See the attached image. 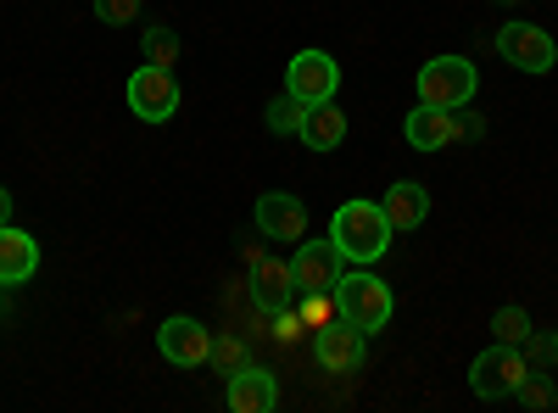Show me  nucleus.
<instances>
[{
	"mask_svg": "<svg viewBox=\"0 0 558 413\" xmlns=\"http://www.w3.org/2000/svg\"><path fill=\"white\" fill-rule=\"evenodd\" d=\"M391 218H386V207L380 202H347V207H336V218H330V241L341 246V257L347 263H380L386 252H391Z\"/></svg>",
	"mask_w": 558,
	"mask_h": 413,
	"instance_id": "nucleus-1",
	"label": "nucleus"
},
{
	"mask_svg": "<svg viewBox=\"0 0 558 413\" xmlns=\"http://www.w3.org/2000/svg\"><path fill=\"white\" fill-rule=\"evenodd\" d=\"M336 307H341V318L352 330H363V336H375V330H386L391 325V286L386 280H375L368 268H352V274H341L336 280Z\"/></svg>",
	"mask_w": 558,
	"mask_h": 413,
	"instance_id": "nucleus-2",
	"label": "nucleus"
},
{
	"mask_svg": "<svg viewBox=\"0 0 558 413\" xmlns=\"http://www.w3.org/2000/svg\"><path fill=\"white\" fill-rule=\"evenodd\" d=\"M475 89H481V78H475L470 57H430L425 68H418V101L425 107H447V112L470 107Z\"/></svg>",
	"mask_w": 558,
	"mask_h": 413,
	"instance_id": "nucleus-3",
	"label": "nucleus"
},
{
	"mask_svg": "<svg viewBox=\"0 0 558 413\" xmlns=\"http://www.w3.org/2000/svg\"><path fill=\"white\" fill-rule=\"evenodd\" d=\"M525 375H531V357H525L520 347L497 341V347H486V352L470 363V391H475L481 402H502V397H514V391L525 386Z\"/></svg>",
	"mask_w": 558,
	"mask_h": 413,
	"instance_id": "nucleus-4",
	"label": "nucleus"
},
{
	"mask_svg": "<svg viewBox=\"0 0 558 413\" xmlns=\"http://www.w3.org/2000/svg\"><path fill=\"white\" fill-rule=\"evenodd\" d=\"M129 112L140 123H168L179 112V78L173 68H151V62H140L134 78H129Z\"/></svg>",
	"mask_w": 558,
	"mask_h": 413,
	"instance_id": "nucleus-5",
	"label": "nucleus"
},
{
	"mask_svg": "<svg viewBox=\"0 0 558 413\" xmlns=\"http://www.w3.org/2000/svg\"><path fill=\"white\" fill-rule=\"evenodd\" d=\"M497 51L514 62L520 73H553V62H558V45L547 39V28H536V23H525V17H514V23L497 28Z\"/></svg>",
	"mask_w": 558,
	"mask_h": 413,
	"instance_id": "nucleus-6",
	"label": "nucleus"
},
{
	"mask_svg": "<svg viewBox=\"0 0 558 413\" xmlns=\"http://www.w3.org/2000/svg\"><path fill=\"white\" fill-rule=\"evenodd\" d=\"M286 89L296 101L318 107V101H336V89H341V68L330 51H296L291 68H286Z\"/></svg>",
	"mask_w": 558,
	"mask_h": 413,
	"instance_id": "nucleus-7",
	"label": "nucleus"
},
{
	"mask_svg": "<svg viewBox=\"0 0 558 413\" xmlns=\"http://www.w3.org/2000/svg\"><path fill=\"white\" fill-rule=\"evenodd\" d=\"M157 352L168 363H179V369H202V363L213 357V330L202 325V318L173 313V318H162V330H157Z\"/></svg>",
	"mask_w": 558,
	"mask_h": 413,
	"instance_id": "nucleus-8",
	"label": "nucleus"
},
{
	"mask_svg": "<svg viewBox=\"0 0 558 413\" xmlns=\"http://www.w3.org/2000/svg\"><path fill=\"white\" fill-rule=\"evenodd\" d=\"M341 246L336 241H296V257H291V274H296V291H336L341 280Z\"/></svg>",
	"mask_w": 558,
	"mask_h": 413,
	"instance_id": "nucleus-9",
	"label": "nucleus"
},
{
	"mask_svg": "<svg viewBox=\"0 0 558 413\" xmlns=\"http://www.w3.org/2000/svg\"><path fill=\"white\" fill-rule=\"evenodd\" d=\"M313 357L324 375H352L363 363V330H352L347 318H330L318 336H313Z\"/></svg>",
	"mask_w": 558,
	"mask_h": 413,
	"instance_id": "nucleus-10",
	"label": "nucleus"
},
{
	"mask_svg": "<svg viewBox=\"0 0 558 413\" xmlns=\"http://www.w3.org/2000/svg\"><path fill=\"white\" fill-rule=\"evenodd\" d=\"M223 402L235 413H274L279 408V380L268 369H257V363H241V369L223 380Z\"/></svg>",
	"mask_w": 558,
	"mask_h": 413,
	"instance_id": "nucleus-11",
	"label": "nucleus"
},
{
	"mask_svg": "<svg viewBox=\"0 0 558 413\" xmlns=\"http://www.w3.org/2000/svg\"><path fill=\"white\" fill-rule=\"evenodd\" d=\"M257 229H263L268 241H302V235H307V207H302V196H286V191L257 196Z\"/></svg>",
	"mask_w": 558,
	"mask_h": 413,
	"instance_id": "nucleus-12",
	"label": "nucleus"
},
{
	"mask_svg": "<svg viewBox=\"0 0 558 413\" xmlns=\"http://www.w3.org/2000/svg\"><path fill=\"white\" fill-rule=\"evenodd\" d=\"M402 134H408L413 151H447V146L458 141V118H452L447 107H425V101H418V107L408 112Z\"/></svg>",
	"mask_w": 558,
	"mask_h": 413,
	"instance_id": "nucleus-13",
	"label": "nucleus"
},
{
	"mask_svg": "<svg viewBox=\"0 0 558 413\" xmlns=\"http://www.w3.org/2000/svg\"><path fill=\"white\" fill-rule=\"evenodd\" d=\"M34 268H39V246H34V235H28V229H17V223H7V229H0V286H23V280H34Z\"/></svg>",
	"mask_w": 558,
	"mask_h": 413,
	"instance_id": "nucleus-14",
	"label": "nucleus"
},
{
	"mask_svg": "<svg viewBox=\"0 0 558 413\" xmlns=\"http://www.w3.org/2000/svg\"><path fill=\"white\" fill-rule=\"evenodd\" d=\"M291 291H296V274H291V263L263 257V263L252 268V296H257V307H263V313H279V307L291 302Z\"/></svg>",
	"mask_w": 558,
	"mask_h": 413,
	"instance_id": "nucleus-15",
	"label": "nucleus"
},
{
	"mask_svg": "<svg viewBox=\"0 0 558 413\" xmlns=\"http://www.w3.org/2000/svg\"><path fill=\"white\" fill-rule=\"evenodd\" d=\"M341 141H347V112H341L336 101L307 107V118H302V146H307V151H336Z\"/></svg>",
	"mask_w": 558,
	"mask_h": 413,
	"instance_id": "nucleus-16",
	"label": "nucleus"
},
{
	"mask_svg": "<svg viewBox=\"0 0 558 413\" xmlns=\"http://www.w3.org/2000/svg\"><path fill=\"white\" fill-rule=\"evenodd\" d=\"M380 207H386L391 229H413V223H425V212H430V191H425V185H413V179H397Z\"/></svg>",
	"mask_w": 558,
	"mask_h": 413,
	"instance_id": "nucleus-17",
	"label": "nucleus"
},
{
	"mask_svg": "<svg viewBox=\"0 0 558 413\" xmlns=\"http://www.w3.org/2000/svg\"><path fill=\"white\" fill-rule=\"evenodd\" d=\"M302 118H307V101H296L291 89H286V96H274L268 112H263V123H268L274 134H302Z\"/></svg>",
	"mask_w": 558,
	"mask_h": 413,
	"instance_id": "nucleus-18",
	"label": "nucleus"
},
{
	"mask_svg": "<svg viewBox=\"0 0 558 413\" xmlns=\"http://www.w3.org/2000/svg\"><path fill=\"white\" fill-rule=\"evenodd\" d=\"M140 57H146L151 68H173L179 62V34L173 28H146V39H140Z\"/></svg>",
	"mask_w": 558,
	"mask_h": 413,
	"instance_id": "nucleus-19",
	"label": "nucleus"
},
{
	"mask_svg": "<svg viewBox=\"0 0 558 413\" xmlns=\"http://www.w3.org/2000/svg\"><path fill=\"white\" fill-rule=\"evenodd\" d=\"M492 336L508 341V347H525V336H531V313H525V307H497V313H492Z\"/></svg>",
	"mask_w": 558,
	"mask_h": 413,
	"instance_id": "nucleus-20",
	"label": "nucleus"
},
{
	"mask_svg": "<svg viewBox=\"0 0 558 413\" xmlns=\"http://www.w3.org/2000/svg\"><path fill=\"white\" fill-rule=\"evenodd\" d=\"M302 296H307V302H302V318H307L313 330H324L330 318H341V307H336V291H302Z\"/></svg>",
	"mask_w": 558,
	"mask_h": 413,
	"instance_id": "nucleus-21",
	"label": "nucleus"
},
{
	"mask_svg": "<svg viewBox=\"0 0 558 413\" xmlns=\"http://www.w3.org/2000/svg\"><path fill=\"white\" fill-rule=\"evenodd\" d=\"M207 363H218V375H235L241 363H246L241 336H213V357H207Z\"/></svg>",
	"mask_w": 558,
	"mask_h": 413,
	"instance_id": "nucleus-22",
	"label": "nucleus"
},
{
	"mask_svg": "<svg viewBox=\"0 0 558 413\" xmlns=\"http://www.w3.org/2000/svg\"><path fill=\"white\" fill-rule=\"evenodd\" d=\"M96 17H101L107 28H123V23L140 17V0H96Z\"/></svg>",
	"mask_w": 558,
	"mask_h": 413,
	"instance_id": "nucleus-23",
	"label": "nucleus"
},
{
	"mask_svg": "<svg viewBox=\"0 0 558 413\" xmlns=\"http://www.w3.org/2000/svg\"><path fill=\"white\" fill-rule=\"evenodd\" d=\"M514 402H520V408H536V413H542V408H553V386H547V380H536V375H525V386L514 391Z\"/></svg>",
	"mask_w": 558,
	"mask_h": 413,
	"instance_id": "nucleus-24",
	"label": "nucleus"
},
{
	"mask_svg": "<svg viewBox=\"0 0 558 413\" xmlns=\"http://www.w3.org/2000/svg\"><path fill=\"white\" fill-rule=\"evenodd\" d=\"M296 330H302V318H296L291 307H279V330H274V336H279V341H296Z\"/></svg>",
	"mask_w": 558,
	"mask_h": 413,
	"instance_id": "nucleus-25",
	"label": "nucleus"
},
{
	"mask_svg": "<svg viewBox=\"0 0 558 413\" xmlns=\"http://www.w3.org/2000/svg\"><path fill=\"white\" fill-rule=\"evenodd\" d=\"M12 223V191H0V229Z\"/></svg>",
	"mask_w": 558,
	"mask_h": 413,
	"instance_id": "nucleus-26",
	"label": "nucleus"
},
{
	"mask_svg": "<svg viewBox=\"0 0 558 413\" xmlns=\"http://www.w3.org/2000/svg\"><path fill=\"white\" fill-rule=\"evenodd\" d=\"M497 7H525V0H497Z\"/></svg>",
	"mask_w": 558,
	"mask_h": 413,
	"instance_id": "nucleus-27",
	"label": "nucleus"
},
{
	"mask_svg": "<svg viewBox=\"0 0 558 413\" xmlns=\"http://www.w3.org/2000/svg\"><path fill=\"white\" fill-rule=\"evenodd\" d=\"M553 352H558V336H553Z\"/></svg>",
	"mask_w": 558,
	"mask_h": 413,
	"instance_id": "nucleus-28",
	"label": "nucleus"
},
{
	"mask_svg": "<svg viewBox=\"0 0 558 413\" xmlns=\"http://www.w3.org/2000/svg\"><path fill=\"white\" fill-rule=\"evenodd\" d=\"M553 408H558V391H553Z\"/></svg>",
	"mask_w": 558,
	"mask_h": 413,
	"instance_id": "nucleus-29",
	"label": "nucleus"
}]
</instances>
